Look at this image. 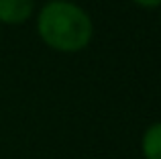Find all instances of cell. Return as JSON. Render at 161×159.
Masks as SVG:
<instances>
[{"label":"cell","instance_id":"cell-4","mask_svg":"<svg viewBox=\"0 0 161 159\" xmlns=\"http://www.w3.org/2000/svg\"><path fill=\"white\" fill-rule=\"evenodd\" d=\"M135 2L141 4V6H145V8H153V6H159L161 0H135Z\"/></svg>","mask_w":161,"mask_h":159},{"label":"cell","instance_id":"cell-3","mask_svg":"<svg viewBox=\"0 0 161 159\" xmlns=\"http://www.w3.org/2000/svg\"><path fill=\"white\" fill-rule=\"evenodd\" d=\"M143 155L145 159H161V123L151 124L143 135Z\"/></svg>","mask_w":161,"mask_h":159},{"label":"cell","instance_id":"cell-2","mask_svg":"<svg viewBox=\"0 0 161 159\" xmlns=\"http://www.w3.org/2000/svg\"><path fill=\"white\" fill-rule=\"evenodd\" d=\"M33 14V0H0V20L6 25L25 23Z\"/></svg>","mask_w":161,"mask_h":159},{"label":"cell","instance_id":"cell-1","mask_svg":"<svg viewBox=\"0 0 161 159\" xmlns=\"http://www.w3.org/2000/svg\"><path fill=\"white\" fill-rule=\"evenodd\" d=\"M39 35L57 51H80L92 39V20L80 6L63 0L45 4L39 14Z\"/></svg>","mask_w":161,"mask_h":159}]
</instances>
